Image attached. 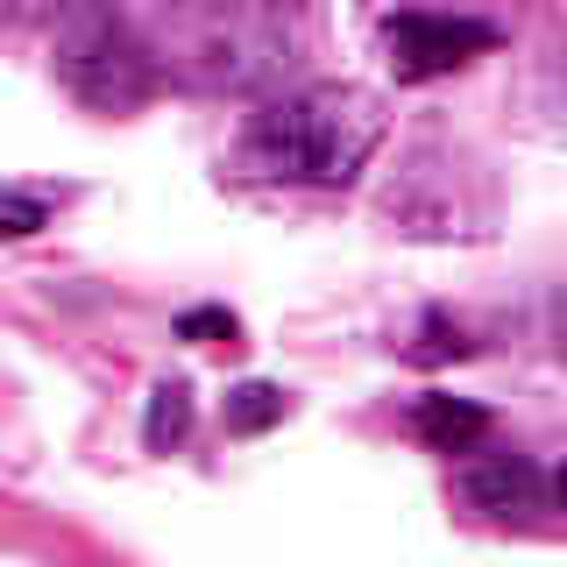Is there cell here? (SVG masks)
<instances>
[{"instance_id":"1","label":"cell","mask_w":567,"mask_h":567,"mask_svg":"<svg viewBox=\"0 0 567 567\" xmlns=\"http://www.w3.org/2000/svg\"><path fill=\"white\" fill-rule=\"evenodd\" d=\"M383 128L390 114L369 85H298V93L270 100L262 114H248L235 164L248 177H270V185L341 192L383 150Z\"/></svg>"},{"instance_id":"2","label":"cell","mask_w":567,"mask_h":567,"mask_svg":"<svg viewBox=\"0 0 567 567\" xmlns=\"http://www.w3.org/2000/svg\"><path fill=\"white\" fill-rule=\"evenodd\" d=\"M128 22L142 29L164 79L206 85V93H256L291 71L298 50L277 0H150V8H128Z\"/></svg>"},{"instance_id":"13","label":"cell","mask_w":567,"mask_h":567,"mask_svg":"<svg viewBox=\"0 0 567 567\" xmlns=\"http://www.w3.org/2000/svg\"><path fill=\"white\" fill-rule=\"evenodd\" d=\"M546 489H554V504L567 511V461H560V468H554V483H546Z\"/></svg>"},{"instance_id":"12","label":"cell","mask_w":567,"mask_h":567,"mask_svg":"<svg viewBox=\"0 0 567 567\" xmlns=\"http://www.w3.org/2000/svg\"><path fill=\"white\" fill-rule=\"evenodd\" d=\"M235 312H220V306H199V312H185V319H177V341H227V348H235Z\"/></svg>"},{"instance_id":"9","label":"cell","mask_w":567,"mask_h":567,"mask_svg":"<svg viewBox=\"0 0 567 567\" xmlns=\"http://www.w3.org/2000/svg\"><path fill=\"white\" fill-rule=\"evenodd\" d=\"M461 354H468V333H461L447 312H425V319H419V333H412V341H404V362H419V369L461 362Z\"/></svg>"},{"instance_id":"8","label":"cell","mask_w":567,"mask_h":567,"mask_svg":"<svg viewBox=\"0 0 567 567\" xmlns=\"http://www.w3.org/2000/svg\"><path fill=\"white\" fill-rule=\"evenodd\" d=\"M284 412H291V398H284L277 383H241L227 390V433H270V425H284Z\"/></svg>"},{"instance_id":"5","label":"cell","mask_w":567,"mask_h":567,"mask_svg":"<svg viewBox=\"0 0 567 567\" xmlns=\"http://www.w3.org/2000/svg\"><path fill=\"white\" fill-rule=\"evenodd\" d=\"M454 489L468 496L475 511H489V518H511V511H532L546 496V475L532 468L525 454H483L454 475Z\"/></svg>"},{"instance_id":"6","label":"cell","mask_w":567,"mask_h":567,"mask_svg":"<svg viewBox=\"0 0 567 567\" xmlns=\"http://www.w3.org/2000/svg\"><path fill=\"white\" fill-rule=\"evenodd\" d=\"M412 425H419V440L433 454H468V447H483V440H489V412H483V404H468V398H419Z\"/></svg>"},{"instance_id":"7","label":"cell","mask_w":567,"mask_h":567,"mask_svg":"<svg viewBox=\"0 0 567 567\" xmlns=\"http://www.w3.org/2000/svg\"><path fill=\"white\" fill-rule=\"evenodd\" d=\"M192 433V383H156L150 390V419H142V447L171 454Z\"/></svg>"},{"instance_id":"11","label":"cell","mask_w":567,"mask_h":567,"mask_svg":"<svg viewBox=\"0 0 567 567\" xmlns=\"http://www.w3.org/2000/svg\"><path fill=\"white\" fill-rule=\"evenodd\" d=\"M79 8L85 0H0V29H43V22H64Z\"/></svg>"},{"instance_id":"4","label":"cell","mask_w":567,"mask_h":567,"mask_svg":"<svg viewBox=\"0 0 567 567\" xmlns=\"http://www.w3.org/2000/svg\"><path fill=\"white\" fill-rule=\"evenodd\" d=\"M383 50H390V71L398 79H440V71H461L468 58L496 50V29L475 22V14H425V8H404L383 22Z\"/></svg>"},{"instance_id":"10","label":"cell","mask_w":567,"mask_h":567,"mask_svg":"<svg viewBox=\"0 0 567 567\" xmlns=\"http://www.w3.org/2000/svg\"><path fill=\"white\" fill-rule=\"evenodd\" d=\"M50 227V199L43 192H22V185H0V241H29Z\"/></svg>"},{"instance_id":"3","label":"cell","mask_w":567,"mask_h":567,"mask_svg":"<svg viewBox=\"0 0 567 567\" xmlns=\"http://www.w3.org/2000/svg\"><path fill=\"white\" fill-rule=\"evenodd\" d=\"M58 79L71 100L100 106V114H121V106H142L156 93V58L142 43V29L128 22L121 0H85L79 14H64L58 35Z\"/></svg>"}]
</instances>
